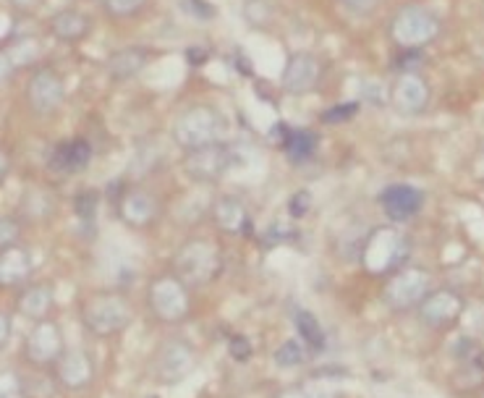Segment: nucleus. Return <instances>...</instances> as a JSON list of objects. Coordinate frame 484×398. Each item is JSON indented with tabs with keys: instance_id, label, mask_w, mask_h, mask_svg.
<instances>
[{
	"instance_id": "34",
	"label": "nucleus",
	"mask_w": 484,
	"mask_h": 398,
	"mask_svg": "<svg viewBox=\"0 0 484 398\" xmlns=\"http://www.w3.org/2000/svg\"><path fill=\"white\" fill-rule=\"evenodd\" d=\"M252 354V346H249V340L244 339V336H233L231 339V357L233 359H249Z\"/></svg>"
},
{
	"instance_id": "2",
	"label": "nucleus",
	"mask_w": 484,
	"mask_h": 398,
	"mask_svg": "<svg viewBox=\"0 0 484 398\" xmlns=\"http://www.w3.org/2000/svg\"><path fill=\"white\" fill-rule=\"evenodd\" d=\"M81 319H84L89 333H95L100 339H110V336H116V333L129 328L132 307L126 304V298L118 297V294H97L89 301H84Z\"/></svg>"
},
{
	"instance_id": "19",
	"label": "nucleus",
	"mask_w": 484,
	"mask_h": 398,
	"mask_svg": "<svg viewBox=\"0 0 484 398\" xmlns=\"http://www.w3.org/2000/svg\"><path fill=\"white\" fill-rule=\"evenodd\" d=\"M147 50L142 47H123L116 50L110 58H108V77L113 81H129L134 79L136 74L147 66Z\"/></svg>"
},
{
	"instance_id": "21",
	"label": "nucleus",
	"mask_w": 484,
	"mask_h": 398,
	"mask_svg": "<svg viewBox=\"0 0 484 398\" xmlns=\"http://www.w3.org/2000/svg\"><path fill=\"white\" fill-rule=\"evenodd\" d=\"M89 29H92V21L77 8H66V11L56 14L53 21H50V32L63 42L84 40L89 35Z\"/></svg>"
},
{
	"instance_id": "23",
	"label": "nucleus",
	"mask_w": 484,
	"mask_h": 398,
	"mask_svg": "<svg viewBox=\"0 0 484 398\" xmlns=\"http://www.w3.org/2000/svg\"><path fill=\"white\" fill-rule=\"evenodd\" d=\"M53 307V288L39 283V286H29L19 298V312L24 318L42 319Z\"/></svg>"
},
{
	"instance_id": "27",
	"label": "nucleus",
	"mask_w": 484,
	"mask_h": 398,
	"mask_svg": "<svg viewBox=\"0 0 484 398\" xmlns=\"http://www.w3.org/2000/svg\"><path fill=\"white\" fill-rule=\"evenodd\" d=\"M307 361V346H304V340L299 339H290L286 340L278 351H275V364H280V367H299V364H304Z\"/></svg>"
},
{
	"instance_id": "5",
	"label": "nucleus",
	"mask_w": 484,
	"mask_h": 398,
	"mask_svg": "<svg viewBox=\"0 0 484 398\" xmlns=\"http://www.w3.org/2000/svg\"><path fill=\"white\" fill-rule=\"evenodd\" d=\"M217 270H220V252L210 241H189L175 255V273L184 283L205 286L217 276Z\"/></svg>"
},
{
	"instance_id": "32",
	"label": "nucleus",
	"mask_w": 484,
	"mask_h": 398,
	"mask_svg": "<svg viewBox=\"0 0 484 398\" xmlns=\"http://www.w3.org/2000/svg\"><path fill=\"white\" fill-rule=\"evenodd\" d=\"M356 110H359V102H343V105H335V108L325 110L322 120H325V123H343V120L353 119Z\"/></svg>"
},
{
	"instance_id": "37",
	"label": "nucleus",
	"mask_w": 484,
	"mask_h": 398,
	"mask_svg": "<svg viewBox=\"0 0 484 398\" xmlns=\"http://www.w3.org/2000/svg\"><path fill=\"white\" fill-rule=\"evenodd\" d=\"M8 339H11V318L5 312H0V349L8 343Z\"/></svg>"
},
{
	"instance_id": "16",
	"label": "nucleus",
	"mask_w": 484,
	"mask_h": 398,
	"mask_svg": "<svg viewBox=\"0 0 484 398\" xmlns=\"http://www.w3.org/2000/svg\"><path fill=\"white\" fill-rule=\"evenodd\" d=\"M56 372H58V380L63 388L79 391V388H84V385L92 382L95 367H92V359L87 357L84 351L71 349V351L60 354V359L56 361Z\"/></svg>"
},
{
	"instance_id": "25",
	"label": "nucleus",
	"mask_w": 484,
	"mask_h": 398,
	"mask_svg": "<svg viewBox=\"0 0 484 398\" xmlns=\"http://www.w3.org/2000/svg\"><path fill=\"white\" fill-rule=\"evenodd\" d=\"M293 322H296V330H299V336H301L307 349H311V351H322L325 349V333H322L320 322H317V318L311 312L299 309L293 315Z\"/></svg>"
},
{
	"instance_id": "41",
	"label": "nucleus",
	"mask_w": 484,
	"mask_h": 398,
	"mask_svg": "<svg viewBox=\"0 0 484 398\" xmlns=\"http://www.w3.org/2000/svg\"><path fill=\"white\" fill-rule=\"evenodd\" d=\"M310 398H332L328 391H310Z\"/></svg>"
},
{
	"instance_id": "40",
	"label": "nucleus",
	"mask_w": 484,
	"mask_h": 398,
	"mask_svg": "<svg viewBox=\"0 0 484 398\" xmlns=\"http://www.w3.org/2000/svg\"><path fill=\"white\" fill-rule=\"evenodd\" d=\"M8 173V155L0 150V181H3V176Z\"/></svg>"
},
{
	"instance_id": "30",
	"label": "nucleus",
	"mask_w": 484,
	"mask_h": 398,
	"mask_svg": "<svg viewBox=\"0 0 484 398\" xmlns=\"http://www.w3.org/2000/svg\"><path fill=\"white\" fill-rule=\"evenodd\" d=\"M0 398H24V385L16 372L0 370Z\"/></svg>"
},
{
	"instance_id": "31",
	"label": "nucleus",
	"mask_w": 484,
	"mask_h": 398,
	"mask_svg": "<svg viewBox=\"0 0 484 398\" xmlns=\"http://www.w3.org/2000/svg\"><path fill=\"white\" fill-rule=\"evenodd\" d=\"M144 3H147V0H105V11H108L110 16L123 19V16H132V14H136Z\"/></svg>"
},
{
	"instance_id": "8",
	"label": "nucleus",
	"mask_w": 484,
	"mask_h": 398,
	"mask_svg": "<svg viewBox=\"0 0 484 398\" xmlns=\"http://www.w3.org/2000/svg\"><path fill=\"white\" fill-rule=\"evenodd\" d=\"M231 150L220 141L207 144V147H199V150H189L186 152V173L194 181H217L228 168H231Z\"/></svg>"
},
{
	"instance_id": "26",
	"label": "nucleus",
	"mask_w": 484,
	"mask_h": 398,
	"mask_svg": "<svg viewBox=\"0 0 484 398\" xmlns=\"http://www.w3.org/2000/svg\"><path fill=\"white\" fill-rule=\"evenodd\" d=\"M458 359H461V367H464V370L477 372L479 378H484V349L477 340H461V343H458Z\"/></svg>"
},
{
	"instance_id": "12",
	"label": "nucleus",
	"mask_w": 484,
	"mask_h": 398,
	"mask_svg": "<svg viewBox=\"0 0 484 398\" xmlns=\"http://www.w3.org/2000/svg\"><path fill=\"white\" fill-rule=\"evenodd\" d=\"M26 98H29V105L37 110L39 116H50L53 110H58L60 102L66 98V87H63V81H60L56 71L42 68L29 79Z\"/></svg>"
},
{
	"instance_id": "20",
	"label": "nucleus",
	"mask_w": 484,
	"mask_h": 398,
	"mask_svg": "<svg viewBox=\"0 0 484 398\" xmlns=\"http://www.w3.org/2000/svg\"><path fill=\"white\" fill-rule=\"evenodd\" d=\"M213 218L220 231L226 234H241L249 223V213L241 204V199L236 197H220L213 204Z\"/></svg>"
},
{
	"instance_id": "1",
	"label": "nucleus",
	"mask_w": 484,
	"mask_h": 398,
	"mask_svg": "<svg viewBox=\"0 0 484 398\" xmlns=\"http://www.w3.org/2000/svg\"><path fill=\"white\" fill-rule=\"evenodd\" d=\"M226 131L223 116L210 105H194L186 108L174 123V140L181 150H199L220 141Z\"/></svg>"
},
{
	"instance_id": "15",
	"label": "nucleus",
	"mask_w": 484,
	"mask_h": 398,
	"mask_svg": "<svg viewBox=\"0 0 484 398\" xmlns=\"http://www.w3.org/2000/svg\"><path fill=\"white\" fill-rule=\"evenodd\" d=\"M194 370L192 349L181 340H171L163 346L160 357H157V375L163 382H178Z\"/></svg>"
},
{
	"instance_id": "13",
	"label": "nucleus",
	"mask_w": 484,
	"mask_h": 398,
	"mask_svg": "<svg viewBox=\"0 0 484 398\" xmlns=\"http://www.w3.org/2000/svg\"><path fill=\"white\" fill-rule=\"evenodd\" d=\"M461 312H464V298L453 288L429 291V297L419 304V315L429 328H447L450 322L461 318Z\"/></svg>"
},
{
	"instance_id": "18",
	"label": "nucleus",
	"mask_w": 484,
	"mask_h": 398,
	"mask_svg": "<svg viewBox=\"0 0 484 398\" xmlns=\"http://www.w3.org/2000/svg\"><path fill=\"white\" fill-rule=\"evenodd\" d=\"M92 160V147L89 141L84 140H74L60 144L58 150L53 152L50 158V168L58 171V173H77V171H84Z\"/></svg>"
},
{
	"instance_id": "36",
	"label": "nucleus",
	"mask_w": 484,
	"mask_h": 398,
	"mask_svg": "<svg viewBox=\"0 0 484 398\" xmlns=\"http://www.w3.org/2000/svg\"><path fill=\"white\" fill-rule=\"evenodd\" d=\"M338 3L346 5L353 14H367V11H372L377 5V0H338Z\"/></svg>"
},
{
	"instance_id": "10",
	"label": "nucleus",
	"mask_w": 484,
	"mask_h": 398,
	"mask_svg": "<svg viewBox=\"0 0 484 398\" xmlns=\"http://www.w3.org/2000/svg\"><path fill=\"white\" fill-rule=\"evenodd\" d=\"M390 100H393V105H395L398 113L419 116L426 105H429V84L416 71H404L398 79L393 81Z\"/></svg>"
},
{
	"instance_id": "17",
	"label": "nucleus",
	"mask_w": 484,
	"mask_h": 398,
	"mask_svg": "<svg viewBox=\"0 0 484 398\" xmlns=\"http://www.w3.org/2000/svg\"><path fill=\"white\" fill-rule=\"evenodd\" d=\"M118 215L123 223L142 228L157 218V199L144 189H129L118 199Z\"/></svg>"
},
{
	"instance_id": "3",
	"label": "nucleus",
	"mask_w": 484,
	"mask_h": 398,
	"mask_svg": "<svg viewBox=\"0 0 484 398\" xmlns=\"http://www.w3.org/2000/svg\"><path fill=\"white\" fill-rule=\"evenodd\" d=\"M440 35V19L422 5H406L390 21V37L404 50H422Z\"/></svg>"
},
{
	"instance_id": "6",
	"label": "nucleus",
	"mask_w": 484,
	"mask_h": 398,
	"mask_svg": "<svg viewBox=\"0 0 484 398\" xmlns=\"http://www.w3.org/2000/svg\"><path fill=\"white\" fill-rule=\"evenodd\" d=\"M432 276L422 267H404L385 286V301L393 309H411L429 297Z\"/></svg>"
},
{
	"instance_id": "38",
	"label": "nucleus",
	"mask_w": 484,
	"mask_h": 398,
	"mask_svg": "<svg viewBox=\"0 0 484 398\" xmlns=\"http://www.w3.org/2000/svg\"><path fill=\"white\" fill-rule=\"evenodd\" d=\"M11 66H14V63H11V58L0 53V79H5V77L11 74Z\"/></svg>"
},
{
	"instance_id": "22",
	"label": "nucleus",
	"mask_w": 484,
	"mask_h": 398,
	"mask_svg": "<svg viewBox=\"0 0 484 398\" xmlns=\"http://www.w3.org/2000/svg\"><path fill=\"white\" fill-rule=\"evenodd\" d=\"M29 273H32V259L26 249L14 246L0 252V286H16L29 278Z\"/></svg>"
},
{
	"instance_id": "14",
	"label": "nucleus",
	"mask_w": 484,
	"mask_h": 398,
	"mask_svg": "<svg viewBox=\"0 0 484 398\" xmlns=\"http://www.w3.org/2000/svg\"><path fill=\"white\" fill-rule=\"evenodd\" d=\"M422 202H425L422 192L408 183H393L380 194V204L393 223H406L414 218L422 210Z\"/></svg>"
},
{
	"instance_id": "11",
	"label": "nucleus",
	"mask_w": 484,
	"mask_h": 398,
	"mask_svg": "<svg viewBox=\"0 0 484 398\" xmlns=\"http://www.w3.org/2000/svg\"><path fill=\"white\" fill-rule=\"evenodd\" d=\"M322 77V63L310 56V53H293L286 60L280 84L289 95H307L317 87V81Z\"/></svg>"
},
{
	"instance_id": "35",
	"label": "nucleus",
	"mask_w": 484,
	"mask_h": 398,
	"mask_svg": "<svg viewBox=\"0 0 484 398\" xmlns=\"http://www.w3.org/2000/svg\"><path fill=\"white\" fill-rule=\"evenodd\" d=\"M310 192H299V194H293L290 197V213L299 218V215H304L307 210H310Z\"/></svg>"
},
{
	"instance_id": "24",
	"label": "nucleus",
	"mask_w": 484,
	"mask_h": 398,
	"mask_svg": "<svg viewBox=\"0 0 484 398\" xmlns=\"http://www.w3.org/2000/svg\"><path fill=\"white\" fill-rule=\"evenodd\" d=\"M283 150L293 162H307L317 150V137L311 131H304V129L289 131V137L283 140Z\"/></svg>"
},
{
	"instance_id": "29",
	"label": "nucleus",
	"mask_w": 484,
	"mask_h": 398,
	"mask_svg": "<svg viewBox=\"0 0 484 398\" xmlns=\"http://www.w3.org/2000/svg\"><path fill=\"white\" fill-rule=\"evenodd\" d=\"M21 236V225L14 218H5V215H0V252H5V249H14L16 246V241Z\"/></svg>"
},
{
	"instance_id": "28",
	"label": "nucleus",
	"mask_w": 484,
	"mask_h": 398,
	"mask_svg": "<svg viewBox=\"0 0 484 398\" xmlns=\"http://www.w3.org/2000/svg\"><path fill=\"white\" fill-rule=\"evenodd\" d=\"M181 5H184L186 16H192L196 21H213L217 16V8L207 0H181Z\"/></svg>"
},
{
	"instance_id": "33",
	"label": "nucleus",
	"mask_w": 484,
	"mask_h": 398,
	"mask_svg": "<svg viewBox=\"0 0 484 398\" xmlns=\"http://www.w3.org/2000/svg\"><path fill=\"white\" fill-rule=\"evenodd\" d=\"M77 213L81 220H92L97 213V194L95 192H84L77 197Z\"/></svg>"
},
{
	"instance_id": "9",
	"label": "nucleus",
	"mask_w": 484,
	"mask_h": 398,
	"mask_svg": "<svg viewBox=\"0 0 484 398\" xmlns=\"http://www.w3.org/2000/svg\"><path fill=\"white\" fill-rule=\"evenodd\" d=\"M24 354L32 364H53L63 354V333L56 322L50 319H39L32 328V333L26 336L24 343Z\"/></svg>"
},
{
	"instance_id": "4",
	"label": "nucleus",
	"mask_w": 484,
	"mask_h": 398,
	"mask_svg": "<svg viewBox=\"0 0 484 398\" xmlns=\"http://www.w3.org/2000/svg\"><path fill=\"white\" fill-rule=\"evenodd\" d=\"M404 257H406V239L393 225L374 228L362 249V265L372 276H385L387 270L404 262Z\"/></svg>"
},
{
	"instance_id": "7",
	"label": "nucleus",
	"mask_w": 484,
	"mask_h": 398,
	"mask_svg": "<svg viewBox=\"0 0 484 398\" xmlns=\"http://www.w3.org/2000/svg\"><path fill=\"white\" fill-rule=\"evenodd\" d=\"M150 307L163 322H178L189 315V291L184 280L163 276L150 286Z\"/></svg>"
},
{
	"instance_id": "39",
	"label": "nucleus",
	"mask_w": 484,
	"mask_h": 398,
	"mask_svg": "<svg viewBox=\"0 0 484 398\" xmlns=\"http://www.w3.org/2000/svg\"><path fill=\"white\" fill-rule=\"evenodd\" d=\"M275 398H310L307 391H299V388H290V391H283V393H278Z\"/></svg>"
}]
</instances>
